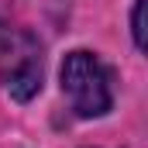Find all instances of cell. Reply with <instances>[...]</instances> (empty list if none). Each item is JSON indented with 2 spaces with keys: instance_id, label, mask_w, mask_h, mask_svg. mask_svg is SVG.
I'll return each instance as SVG.
<instances>
[{
  "instance_id": "obj_1",
  "label": "cell",
  "mask_w": 148,
  "mask_h": 148,
  "mask_svg": "<svg viewBox=\"0 0 148 148\" xmlns=\"http://www.w3.org/2000/svg\"><path fill=\"white\" fill-rule=\"evenodd\" d=\"M62 93L69 97L76 117H103L114 103L110 69L93 52H69L62 62Z\"/></svg>"
},
{
  "instance_id": "obj_2",
  "label": "cell",
  "mask_w": 148,
  "mask_h": 148,
  "mask_svg": "<svg viewBox=\"0 0 148 148\" xmlns=\"http://www.w3.org/2000/svg\"><path fill=\"white\" fill-rule=\"evenodd\" d=\"M0 79L17 103H28L41 90V48L31 35L0 31Z\"/></svg>"
},
{
  "instance_id": "obj_3",
  "label": "cell",
  "mask_w": 148,
  "mask_h": 148,
  "mask_svg": "<svg viewBox=\"0 0 148 148\" xmlns=\"http://www.w3.org/2000/svg\"><path fill=\"white\" fill-rule=\"evenodd\" d=\"M145 3L148 0H134V14H131V31L138 48H145Z\"/></svg>"
}]
</instances>
